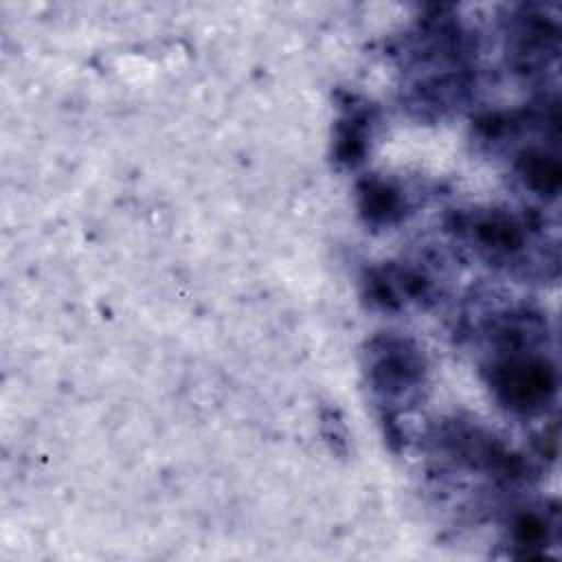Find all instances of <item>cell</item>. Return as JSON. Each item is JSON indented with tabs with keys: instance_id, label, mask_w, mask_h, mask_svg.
<instances>
[{
	"instance_id": "obj_2",
	"label": "cell",
	"mask_w": 562,
	"mask_h": 562,
	"mask_svg": "<svg viewBox=\"0 0 562 562\" xmlns=\"http://www.w3.org/2000/svg\"><path fill=\"white\" fill-rule=\"evenodd\" d=\"M522 176L536 191L542 193H555L560 187V165L555 158L538 151H529L522 158Z\"/></svg>"
},
{
	"instance_id": "obj_1",
	"label": "cell",
	"mask_w": 562,
	"mask_h": 562,
	"mask_svg": "<svg viewBox=\"0 0 562 562\" xmlns=\"http://www.w3.org/2000/svg\"><path fill=\"white\" fill-rule=\"evenodd\" d=\"M496 384L503 391L505 400L522 411L547 404L555 389L553 371L547 367V362L536 360L505 362L503 367H498Z\"/></svg>"
}]
</instances>
